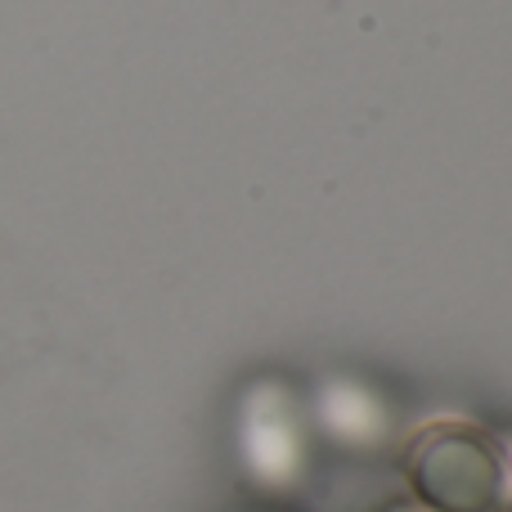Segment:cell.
Returning a JSON list of instances; mask_svg holds the SVG:
<instances>
[{
    "mask_svg": "<svg viewBox=\"0 0 512 512\" xmlns=\"http://www.w3.org/2000/svg\"><path fill=\"white\" fill-rule=\"evenodd\" d=\"M405 472L432 512H504L508 450L472 423H427L409 445Z\"/></svg>",
    "mask_w": 512,
    "mask_h": 512,
    "instance_id": "cell-1",
    "label": "cell"
},
{
    "mask_svg": "<svg viewBox=\"0 0 512 512\" xmlns=\"http://www.w3.org/2000/svg\"><path fill=\"white\" fill-rule=\"evenodd\" d=\"M315 418L333 441L355 445V450H364V445L387 436V405H382V396L351 378H328L324 387H319Z\"/></svg>",
    "mask_w": 512,
    "mask_h": 512,
    "instance_id": "cell-3",
    "label": "cell"
},
{
    "mask_svg": "<svg viewBox=\"0 0 512 512\" xmlns=\"http://www.w3.org/2000/svg\"><path fill=\"white\" fill-rule=\"evenodd\" d=\"M239 454L243 468L265 490H288L306 472V418L279 382H261L239 405Z\"/></svg>",
    "mask_w": 512,
    "mask_h": 512,
    "instance_id": "cell-2",
    "label": "cell"
},
{
    "mask_svg": "<svg viewBox=\"0 0 512 512\" xmlns=\"http://www.w3.org/2000/svg\"><path fill=\"white\" fill-rule=\"evenodd\" d=\"M387 512H432V508H423L418 499H409V504H391Z\"/></svg>",
    "mask_w": 512,
    "mask_h": 512,
    "instance_id": "cell-4",
    "label": "cell"
},
{
    "mask_svg": "<svg viewBox=\"0 0 512 512\" xmlns=\"http://www.w3.org/2000/svg\"><path fill=\"white\" fill-rule=\"evenodd\" d=\"M504 512H512V450H508V490H504Z\"/></svg>",
    "mask_w": 512,
    "mask_h": 512,
    "instance_id": "cell-5",
    "label": "cell"
}]
</instances>
